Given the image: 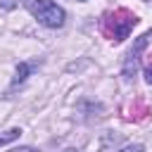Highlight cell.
Here are the masks:
<instances>
[{
	"label": "cell",
	"mask_w": 152,
	"mask_h": 152,
	"mask_svg": "<svg viewBox=\"0 0 152 152\" xmlns=\"http://www.w3.org/2000/svg\"><path fill=\"white\" fill-rule=\"evenodd\" d=\"M19 135H21V131H19V128H10V131L0 133V147H2V145H7V142H12V140H17Z\"/></svg>",
	"instance_id": "4"
},
{
	"label": "cell",
	"mask_w": 152,
	"mask_h": 152,
	"mask_svg": "<svg viewBox=\"0 0 152 152\" xmlns=\"http://www.w3.org/2000/svg\"><path fill=\"white\" fill-rule=\"evenodd\" d=\"M12 152H38V150H33V147H19V150H12Z\"/></svg>",
	"instance_id": "8"
},
{
	"label": "cell",
	"mask_w": 152,
	"mask_h": 152,
	"mask_svg": "<svg viewBox=\"0 0 152 152\" xmlns=\"http://www.w3.org/2000/svg\"><path fill=\"white\" fill-rule=\"evenodd\" d=\"M24 7L48 28H59L64 24V10L52 0H24Z\"/></svg>",
	"instance_id": "2"
},
{
	"label": "cell",
	"mask_w": 152,
	"mask_h": 152,
	"mask_svg": "<svg viewBox=\"0 0 152 152\" xmlns=\"http://www.w3.org/2000/svg\"><path fill=\"white\" fill-rule=\"evenodd\" d=\"M64 152H76V150H64Z\"/></svg>",
	"instance_id": "9"
},
{
	"label": "cell",
	"mask_w": 152,
	"mask_h": 152,
	"mask_svg": "<svg viewBox=\"0 0 152 152\" xmlns=\"http://www.w3.org/2000/svg\"><path fill=\"white\" fill-rule=\"evenodd\" d=\"M119 152H142V145H128V147H124Z\"/></svg>",
	"instance_id": "7"
},
{
	"label": "cell",
	"mask_w": 152,
	"mask_h": 152,
	"mask_svg": "<svg viewBox=\"0 0 152 152\" xmlns=\"http://www.w3.org/2000/svg\"><path fill=\"white\" fill-rule=\"evenodd\" d=\"M26 74H28V64H19V66H17V76H14V83L24 81V78H26Z\"/></svg>",
	"instance_id": "5"
},
{
	"label": "cell",
	"mask_w": 152,
	"mask_h": 152,
	"mask_svg": "<svg viewBox=\"0 0 152 152\" xmlns=\"http://www.w3.org/2000/svg\"><path fill=\"white\" fill-rule=\"evenodd\" d=\"M145 81L147 83H152V59L147 62V66H145Z\"/></svg>",
	"instance_id": "6"
},
{
	"label": "cell",
	"mask_w": 152,
	"mask_h": 152,
	"mask_svg": "<svg viewBox=\"0 0 152 152\" xmlns=\"http://www.w3.org/2000/svg\"><path fill=\"white\" fill-rule=\"evenodd\" d=\"M135 24H138V17L128 10H116V12H109L102 17V31L107 38H114V40L128 38V33L133 31Z\"/></svg>",
	"instance_id": "1"
},
{
	"label": "cell",
	"mask_w": 152,
	"mask_h": 152,
	"mask_svg": "<svg viewBox=\"0 0 152 152\" xmlns=\"http://www.w3.org/2000/svg\"><path fill=\"white\" fill-rule=\"evenodd\" d=\"M147 40H150V33H145V36H140V38L135 40V45H133V50H131V55H128V59H126V64H124V76H126V81H131V78L135 76L138 62H140V52L145 50Z\"/></svg>",
	"instance_id": "3"
}]
</instances>
